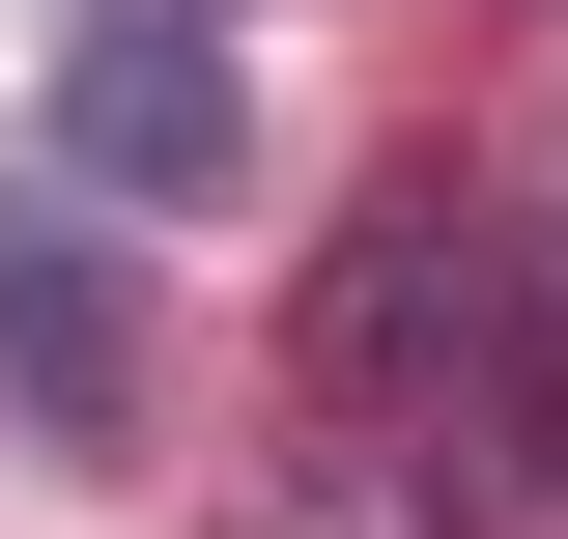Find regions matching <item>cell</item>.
Returning <instances> with one entry per match:
<instances>
[{"label":"cell","mask_w":568,"mask_h":539,"mask_svg":"<svg viewBox=\"0 0 568 539\" xmlns=\"http://www.w3.org/2000/svg\"><path fill=\"white\" fill-rule=\"evenodd\" d=\"M58 171L85 200H227V171H256V85H227L200 0H85L58 29Z\"/></svg>","instance_id":"cell-3"},{"label":"cell","mask_w":568,"mask_h":539,"mask_svg":"<svg viewBox=\"0 0 568 539\" xmlns=\"http://www.w3.org/2000/svg\"><path fill=\"white\" fill-rule=\"evenodd\" d=\"M0 398H29V455H171V313H142V227L85 171L0 200Z\"/></svg>","instance_id":"cell-2"},{"label":"cell","mask_w":568,"mask_h":539,"mask_svg":"<svg viewBox=\"0 0 568 539\" xmlns=\"http://www.w3.org/2000/svg\"><path fill=\"white\" fill-rule=\"evenodd\" d=\"M540 340H568L540 313V227L455 200V171H398V200L313 256V398H342L369 455H455V482H484V426L540 398Z\"/></svg>","instance_id":"cell-1"}]
</instances>
